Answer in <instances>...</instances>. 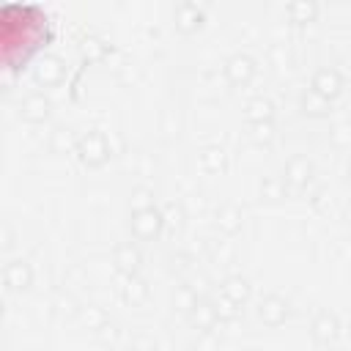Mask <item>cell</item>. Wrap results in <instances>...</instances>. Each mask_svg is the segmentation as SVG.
<instances>
[{"label":"cell","mask_w":351,"mask_h":351,"mask_svg":"<svg viewBox=\"0 0 351 351\" xmlns=\"http://www.w3.org/2000/svg\"><path fill=\"white\" fill-rule=\"evenodd\" d=\"M255 71H258V66H255L252 55H247V52H233V55L225 60V80H228L230 85H236V88L250 85L252 77H255Z\"/></svg>","instance_id":"52a82bcc"},{"label":"cell","mask_w":351,"mask_h":351,"mask_svg":"<svg viewBox=\"0 0 351 351\" xmlns=\"http://www.w3.org/2000/svg\"><path fill=\"white\" fill-rule=\"evenodd\" d=\"M288 313H291V304L285 296L280 293H263L261 302H258V318L266 324V326H282L288 321Z\"/></svg>","instance_id":"ba28073f"},{"label":"cell","mask_w":351,"mask_h":351,"mask_svg":"<svg viewBox=\"0 0 351 351\" xmlns=\"http://www.w3.org/2000/svg\"><path fill=\"white\" fill-rule=\"evenodd\" d=\"M348 181H351V165H348Z\"/></svg>","instance_id":"4dcf8cb0"},{"label":"cell","mask_w":351,"mask_h":351,"mask_svg":"<svg viewBox=\"0 0 351 351\" xmlns=\"http://www.w3.org/2000/svg\"><path fill=\"white\" fill-rule=\"evenodd\" d=\"M214 307H217V315H219V321H233V318L241 313V307H239L236 302H230L228 296H222V293H219V299L214 302Z\"/></svg>","instance_id":"d4e9b609"},{"label":"cell","mask_w":351,"mask_h":351,"mask_svg":"<svg viewBox=\"0 0 351 351\" xmlns=\"http://www.w3.org/2000/svg\"><path fill=\"white\" fill-rule=\"evenodd\" d=\"M186 318H189L192 329H197L200 335H208V332L217 326V321H219L217 307H214V302H208V299H197V304L186 313Z\"/></svg>","instance_id":"9a60e30c"},{"label":"cell","mask_w":351,"mask_h":351,"mask_svg":"<svg viewBox=\"0 0 351 351\" xmlns=\"http://www.w3.org/2000/svg\"><path fill=\"white\" fill-rule=\"evenodd\" d=\"M165 211L159 206H148V208H134L132 217H129V228H132V236L137 241H154L162 236L165 230Z\"/></svg>","instance_id":"3957f363"},{"label":"cell","mask_w":351,"mask_h":351,"mask_svg":"<svg viewBox=\"0 0 351 351\" xmlns=\"http://www.w3.org/2000/svg\"><path fill=\"white\" fill-rule=\"evenodd\" d=\"M74 154H77V159H80L85 167H101V165L110 162L112 148H110V140H107L104 132L90 129V132H85V134L77 137Z\"/></svg>","instance_id":"7a4b0ae2"},{"label":"cell","mask_w":351,"mask_h":351,"mask_svg":"<svg viewBox=\"0 0 351 351\" xmlns=\"http://www.w3.org/2000/svg\"><path fill=\"white\" fill-rule=\"evenodd\" d=\"M3 282L8 291H27L33 285V266L25 258H14L3 266Z\"/></svg>","instance_id":"8fae6325"},{"label":"cell","mask_w":351,"mask_h":351,"mask_svg":"<svg viewBox=\"0 0 351 351\" xmlns=\"http://www.w3.org/2000/svg\"><path fill=\"white\" fill-rule=\"evenodd\" d=\"M112 263H115V269H118L123 277L140 274L143 252H140L137 241H118V244L112 247Z\"/></svg>","instance_id":"9c48e42d"},{"label":"cell","mask_w":351,"mask_h":351,"mask_svg":"<svg viewBox=\"0 0 351 351\" xmlns=\"http://www.w3.org/2000/svg\"><path fill=\"white\" fill-rule=\"evenodd\" d=\"M299 104H302V110H304V115H313V118H326L329 112H332V101H326V99H321L318 93H313L310 88L302 93V99H299Z\"/></svg>","instance_id":"7402d4cb"},{"label":"cell","mask_w":351,"mask_h":351,"mask_svg":"<svg viewBox=\"0 0 351 351\" xmlns=\"http://www.w3.org/2000/svg\"><path fill=\"white\" fill-rule=\"evenodd\" d=\"M148 206H156V203H154V192L145 189V186L134 189V192H132V211H134V208H148Z\"/></svg>","instance_id":"4316f807"},{"label":"cell","mask_w":351,"mask_h":351,"mask_svg":"<svg viewBox=\"0 0 351 351\" xmlns=\"http://www.w3.org/2000/svg\"><path fill=\"white\" fill-rule=\"evenodd\" d=\"M96 335H99V337H101L104 343H112V340L118 337V326H115V324H112V321L107 318V321H104V324H101V326L96 329Z\"/></svg>","instance_id":"83f0119b"},{"label":"cell","mask_w":351,"mask_h":351,"mask_svg":"<svg viewBox=\"0 0 351 351\" xmlns=\"http://www.w3.org/2000/svg\"><path fill=\"white\" fill-rule=\"evenodd\" d=\"M52 38L49 16L33 3H8L0 11V49L5 69H19L27 58Z\"/></svg>","instance_id":"6da1fadb"},{"label":"cell","mask_w":351,"mask_h":351,"mask_svg":"<svg viewBox=\"0 0 351 351\" xmlns=\"http://www.w3.org/2000/svg\"><path fill=\"white\" fill-rule=\"evenodd\" d=\"M132 351H154V348H132Z\"/></svg>","instance_id":"f546056e"},{"label":"cell","mask_w":351,"mask_h":351,"mask_svg":"<svg viewBox=\"0 0 351 351\" xmlns=\"http://www.w3.org/2000/svg\"><path fill=\"white\" fill-rule=\"evenodd\" d=\"M197 299H200V296H197V291H195L192 285H186V282H184V285H178V288H176V293H173V304H176L181 313H189V310L197 304Z\"/></svg>","instance_id":"cb8c5ba5"},{"label":"cell","mask_w":351,"mask_h":351,"mask_svg":"<svg viewBox=\"0 0 351 351\" xmlns=\"http://www.w3.org/2000/svg\"><path fill=\"white\" fill-rule=\"evenodd\" d=\"M244 118L250 123H263V121H274V101L269 96H252L244 104Z\"/></svg>","instance_id":"e0dca14e"},{"label":"cell","mask_w":351,"mask_h":351,"mask_svg":"<svg viewBox=\"0 0 351 351\" xmlns=\"http://www.w3.org/2000/svg\"><path fill=\"white\" fill-rule=\"evenodd\" d=\"M219 293L228 296L230 302H236L239 307H244V304L250 302V296H252V285H250V280H247L244 274H228V277L222 280Z\"/></svg>","instance_id":"2e32d148"},{"label":"cell","mask_w":351,"mask_h":351,"mask_svg":"<svg viewBox=\"0 0 351 351\" xmlns=\"http://www.w3.org/2000/svg\"><path fill=\"white\" fill-rule=\"evenodd\" d=\"M148 296H151V288H148V282H145L140 274L126 277V285H123V299H126V304L140 307V304L148 302Z\"/></svg>","instance_id":"d6986e66"},{"label":"cell","mask_w":351,"mask_h":351,"mask_svg":"<svg viewBox=\"0 0 351 351\" xmlns=\"http://www.w3.org/2000/svg\"><path fill=\"white\" fill-rule=\"evenodd\" d=\"M63 74H66L63 58H58V55H52V52H47V55L38 58V63H36V82H38V85H44V88L58 85V82L63 80Z\"/></svg>","instance_id":"5bb4252c"},{"label":"cell","mask_w":351,"mask_h":351,"mask_svg":"<svg viewBox=\"0 0 351 351\" xmlns=\"http://www.w3.org/2000/svg\"><path fill=\"white\" fill-rule=\"evenodd\" d=\"M285 192H288V186H285L282 176H266L261 181V197H266V200H280V197H285Z\"/></svg>","instance_id":"603a6c76"},{"label":"cell","mask_w":351,"mask_h":351,"mask_svg":"<svg viewBox=\"0 0 351 351\" xmlns=\"http://www.w3.org/2000/svg\"><path fill=\"white\" fill-rule=\"evenodd\" d=\"M239 351H252V348H239Z\"/></svg>","instance_id":"1f68e13d"},{"label":"cell","mask_w":351,"mask_h":351,"mask_svg":"<svg viewBox=\"0 0 351 351\" xmlns=\"http://www.w3.org/2000/svg\"><path fill=\"white\" fill-rule=\"evenodd\" d=\"M310 90L318 93L321 99L326 101H335L340 93H343V74L335 69V66H321L313 71L310 77Z\"/></svg>","instance_id":"8992f818"},{"label":"cell","mask_w":351,"mask_h":351,"mask_svg":"<svg viewBox=\"0 0 351 351\" xmlns=\"http://www.w3.org/2000/svg\"><path fill=\"white\" fill-rule=\"evenodd\" d=\"M200 167L211 176H219L228 170V151L222 145H206L200 151Z\"/></svg>","instance_id":"ac0fdd59"},{"label":"cell","mask_w":351,"mask_h":351,"mask_svg":"<svg viewBox=\"0 0 351 351\" xmlns=\"http://www.w3.org/2000/svg\"><path fill=\"white\" fill-rule=\"evenodd\" d=\"M250 134H252L255 143H271V140H274V121L250 123Z\"/></svg>","instance_id":"484cf974"},{"label":"cell","mask_w":351,"mask_h":351,"mask_svg":"<svg viewBox=\"0 0 351 351\" xmlns=\"http://www.w3.org/2000/svg\"><path fill=\"white\" fill-rule=\"evenodd\" d=\"M310 337L318 346H335L340 337V318L332 310L321 307L310 321Z\"/></svg>","instance_id":"5b68a950"},{"label":"cell","mask_w":351,"mask_h":351,"mask_svg":"<svg viewBox=\"0 0 351 351\" xmlns=\"http://www.w3.org/2000/svg\"><path fill=\"white\" fill-rule=\"evenodd\" d=\"M214 225L219 228V233H225V236H236L239 230H241V225H244V211H241V206L239 203H219L217 206V211H214Z\"/></svg>","instance_id":"4fadbf2b"},{"label":"cell","mask_w":351,"mask_h":351,"mask_svg":"<svg viewBox=\"0 0 351 351\" xmlns=\"http://www.w3.org/2000/svg\"><path fill=\"white\" fill-rule=\"evenodd\" d=\"M80 52H82V60L85 63H96V60H104L107 58L110 44L101 36H85L82 44H80Z\"/></svg>","instance_id":"44dd1931"},{"label":"cell","mask_w":351,"mask_h":351,"mask_svg":"<svg viewBox=\"0 0 351 351\" xmlns=\"http://www.w3.org/2000/svg\"><path fill=\"white\" fill-rule=\"evenodd\" d=\"M346 222H348V228H351V203L346 206Z\"/></svg>","instance_id":"f1b7e54d"},{"label":"cell","mask_w":351,"mask_h":351,"mask_svg":"<svg viewBox=\"0 0 351 351\" xmlns=\"http://www.w3.org/2000/svg\"><path fill=\"white\" fill-rule=\"evenodd\" d=\"M285 14H288L291 22L304 25V22H313L318 16V3H313V0H293V3L285 5Z\"/></svg>","instance_id":"ffe728a7"},{"label":"cell","mask_w":351,"mask_h":351,"mask_svg":"<svg viewBox=\"0 0 351 351\" xmlns=\"http://www.w3.org/2000/svg\"><path fill=\"white\" fill-rule=\"evenodd\" d=\"M52 112V101L49 96H44L41 90H33L27 93L22 101H19V115L27 121V123H44Z\"/></svg>","instance_id":"7c38bea8"},{"label":"cell","mask_w":351,"mask_h":351,"mask_svg":"<svg viewBox=\"0 0 351 351\" xmlns=\"http://www.w3.org/2000/svg\"><path fill=\"white\" fill-rule=\"evenodd\" d=\"M313 176H315V165H313L310 156L296 154V156H291V159L285 162L282 181H285V186H288L291 192H304V189L310 186Z\"/></svg>","instance_id":"277c9868"},{"label":"cell","mask_w":351,"mask_h":351,"mask_svg":"<svg viewBox=\"0 0 351 351\" xmlns=\"http://www.w3.org/2000/svg\"><path fill=\"white\" fill-rule=\"evenodd\" d=\"M173 22L181 33H195L203 27L206 22V8L200 3H192V0H184L173 8Z\"/></svg>","instance_id":"30bf717a"}]
</instances>
